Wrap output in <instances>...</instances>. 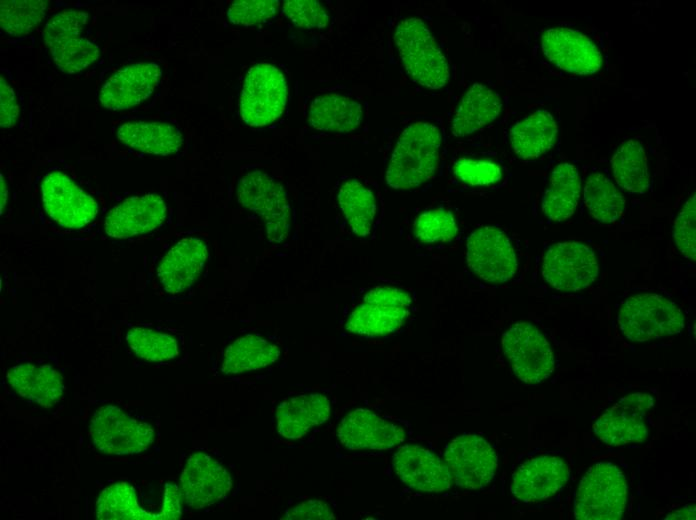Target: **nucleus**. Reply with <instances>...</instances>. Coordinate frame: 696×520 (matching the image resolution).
I'll return each instance as SVG.
<instances>
[{"mask_svg":"<svg viewBox=\"0 0 696 520\" xmlns=\"http://www.w3.org/2000/svg\"><path fill=\"white\" fill-rule=\"evenodd\" d=\"M442 146L440 128L417 120L400 134L387 170L386 182L393 189H413L430 180L438 167Z\"/></svg>","mask_w":696,"mask_h":520,"instance_id":"f257e3e1","label":"nucleus"},{"mask_svg":"<svg viewBox=\"0 0 696 520\" xmlns=\"http://www.w3.org/2000/svg\"><path fill=\"white\" fill-rule=\"evenodd\" d=\"M394 41L407 74L429 89H440L450 77L447 60L424 21L417 17L398 22Z\"/></svg>","mask_w":696,"mask_h":520,"instance_id":"f03ea898","label":"nucleus"},{"mask_svg":"<svg viewBox=\"0 0 696 520\" xmlns=\"http://www.w3.org/2000/svg\"><path fill=\"white\" fill-rule=\"evenodd\" d=\"M627 491L626 478L616 465L596 463L578 485L574 517L578 520H618L625 511Z\"/></svg>","mask_w":696,"mask_h":520,"instance_id":"7ed1b4c3","label":"nucleus"},{"mask_svg":"<svg viewBox=\"0 0 696 520\" xmlns=\"http://www.w3.org/2000/svg\"><path fill=\"white\" fill-rule=\"evenodd\" d=\"M618 324L627 339L645 342L680 333L685 319L674 302L658 294L643 293L623 302Z\"/></svg>","mask_w":696,"mask_h":520,"instance_id":"20e7f679","label":"nucleus"},{"mask_svg":"<svg viewBox=\"0 0 696 520\" xmlns=\"http://www.w3.org/2000/svg\"><path fill=\"white\" fill-rule=\"evenodd\" d=\"M89 14L64 10L52 15L42 33L43 41L55 65L66 74L78 73L99 57V47L82 36Z\"/></svg>","mask_w":696,"mask_h":520,"instance_id":"39448f33","label":"nucleus"},{"mask_svg":"<svg viewBox=\"0 0 696 520\" xmlns=\"http://www.w3.org/2000/svg\"><path fill=\"white\" fill-rule=\"evenodd\" d=\"M240 205L255 213L264 223L266 236L272 243H281L291 226V208L284 187L269 174L252 170L237 184Z\"/></svg>","mask_w":696,"mask_h":520,"instance_id":"423d86ee","label":"nucleus"},{"mask_svg":"<svg viewBox=\"0 0 696 520\" xmlns=\"http://www.w3.org/2000/svg\"><path fill=\"white\" fill-rule=\"evenodd\" d=\"M411 303V295L403 289L376 287L354 308L345 328L352 334L368 338L390 335L404 323Z\"/></svg>","mask_w":696,"mask_h":520,"instance_id":"0eeeda50","label":"nucleus"},{"mask_svg":"<svg viewBox=\"0 0 696 520\" xmlns=\"http://www.w3.org/2000/svg\"><path fill=\"white\" fill-rule=\"evenodd\" d=\"M288 89L283 73L268 63L252 66L243 82L240 114L249 126L262 127L278 119L287 103Z\"/></svg>","mask_w":696,"mask_h":520,"instance_id":"6e6552de","label":"nucleus"},{"mask_svg":"<svg viewBox=\"0 0 696 520\" xmlns=\"http://www.w3.org/2000/svg\"><path fill=\"white\" fill-rule=\"evenodd\" d=\"M89 429L95 447L105 454H137L154 441V429L150 424L132 418L115 405L98 408Z\"/></svg>","mask_w":696,"mask_h":520,"instance_id":"1a4fd4ad","label":"nucleus"},{"mask_svg":"<svg viewBox=\"0 0 696 520\" xmlns=\"http://www.w3.org/2000/svg\"><path fill=\"white\" fill-rule=\"evenodd\" d=\"M502 347L515 375L526 384L541 383L554 371L552 349L531 323L512 324L502 336Z\"/></svg>","mask_w":696,"mask_h":520,"instance_id":"9d476101","label":"nucleus"},{"mask_svg":"<svg viewBox=\"0 0 696 520\" xmlns=\"http://www.w3.org/2000/svg\"><path fill=\"white\" fill-rule=\"evenodd\" d=\"M443 461L452 483L467 490H479L487 486L497 468L495 450L476 434H463L454 438L445 449Z\"/></svg>","mask_w":696,"mask_h":520,"instance_id":"9b49d317","label":"nucleus"},{"mask_svg":"<svg viewBox=\"0 0 696 520\" xmlns=\"http://www.w3.org/2000/svg\"><path fill=\"white\" fill-rule=\"evenodd\" d=\"M41 197L49 217L63 228H82L94 220L98 212L96 200L61 171L45 175Z\"/></svg>","mask_w":696,"mask_h":520,"instance_id":"f8f14e48","label":"nucleus"},{"mask_svg":"<svg viewBox=\"0 0 696 520\" xmlns=\"http://www.w3.org/2000/svg\"><path fill=\"white\" fill-rule=\"evenodd\" d=\"M654 399L643 392L629 394L608 408L594 423L595 435L611 446L643 442L648 436V415Z\"/></svg>","mask_w":696,"mask_h":520,"instance_id":"ddd939ff","label":"nucleus"},{"mask_svg":"<svg viewBox=\"0 0 696 520\" xmlns=\"http://www.w3.org/2000/svg\"><path fill=\"white\" fill-rule=\"evenodd\" d=\"M598 273L594 252L582 243L559 242L545 252L542 275L557 290H583L594 282Z\"/></svg>","mask_w":696,"mask_h":520,"instance_id":"4468645a","label":"nucleus"},{"mask_svg":"<svg viewBox=\"0 0 696 520\" xmlns=\"http://www.w3.org/2000/svg\"><path fill=\"white\" fill-rule=\"evenodd\" d=\"M466 259L476 275L493 283L510 280L518 267L510 240L503 231L493 226L480 227L470 234Z\"/></svg>","mask_w":696,"mask_h":520,"instance_id":"2eb2a0df","label":"nucleus"},{"mask_svg":"<svg viewBox=\"0 0 696 520\" xmlns=\"http://www.w3.org/2000/svg\"><path fill=\"white\" fill-rule=\"evenodd\" d=\"M180 483L186 504L193 509H202L225 498L233 481L221 463L206 453L195 452L185 464Z\"/></svg>","mask_w":696,"mask_h":520,"instance_id":"dca6fc26","label":"nucleus"},{"mask_svg":"<svg viewBox=\"0 0 696 520\" xmlns=\"http://www.w3.org/2000/svg\"><path fill=\"white\" fill-rule=\"evenodd\" d=\"M337 436L348 450H390L404 441L405 431L369 409L357 408L342 418Z\"/></svg>","mask_w":696,"mask_h":520,"instance_id":"f3484780","label":"nucleus"},{"mask_svg":"<svg viewBox=\"0 0 696 520\" xmlns=\"http://www.w3.org/2000/svg\"><path fill=\"white\" fill-rule=\"evenodd\" d=\"M544 55L557 67L580 75L593 74L602 66V54L585 34L566 27L546 30L541 38Z\"/></svg>","mask_w":696,"mask_h":520,"instance_id":"a211bd4d","label":"nucleus"},{"mask_svg":"<svg viewBox=\"0 0 696 520\" xmlns=\"http://www.w3.org/2000/svg\"><path fill=\"white\" fill-rule=\"evenodd\" d=\"M167 217V205L156 193L129 197L113 207L105 217L104 231L115 239L147 234L161 226Z\"/></svg>","mask_w":696,"mask_h":520,"instance_id":"6ab92c4d","label":"nucleus"},{"mask_svg":"<svg viewBox=\"0 0 696 520\" xmlns=\"http://www.w3.org/2000/svg\"><path fill=\"white\" fill-rule=\"evenodd\" d=\"M162 69L156 62L130 64L102 85L99 101L108 110H123L147 99L159 83Z\"/></svg>","mask_w":696,"mask_h":520,"instance_id":"aec40b11","label":"nucleus"},{"mask_svg":"<svg viewBox=\"0 0 696 520\" xmlns=\"http://www.w3.org/2000/svg\"><path fill=\"white\" fill-rule=\"evenodd\" d=\"M392 462L399 479L415 490L439 493L453 484L445 462L423 446H400Z\"/></svg>","mask_w":696,"mask_h":520,"instance_id":"412c9836","label":"nucleus"},{"mask_svg":"<svg viewBox=\"0 0 696 520\" xmlns=\"http://www.w3.org/2000/svg\"><path fill=\"white\" fill-rule=\"evenodd\" d=\"M207 256V245L202 239H181L161 258L157 266L159 283L171 294L188 290L201 275Z\"/></svg>","mask_w":696,"mask_h":520,"instance_id":"4be33fe9","label":"nucleus"},{"mask_svg":"<svg viewBox=\"0 0 696 520\" xmlns=\"http://www.w3.org/2000/svg\"><path fill=\"white\" fill-rule=\"evenodd\" d=\"M569 468L556 456H539L518 467L513 474L512 494L522 502H538L556 494L567 482Z\"/></svg>","mask_w":696,"mask_h":520,"instance_id":"5701e85b","label":"nucleus"},{"mask_svg":"<svg viewBox=\"0 0 696 520\" xmlns=\"http://www.w3.org/2000/svg\"><path fill=\"white\" fill-rule=\"evenodd\" d=\"M330 401L320 393H310L288 398L276 410L277 432L284 438H302L315 426L323 424L330 416Z\"/></svg>","mask_w":696,"mask_h":520,"instance_id":"b1692460","label":"nucleus"},{"mask_svg":"<svg viewBox=\"0 0 696 520\" xmlns=\"http://www.w3.org/2000/svg\"><path fill=\"white\" fill-rule=\"evenodd\" d=\"M7 380L18 395L44 408L59 402L64 391L62 375L49 365H15L8 370Z\"/></svg>","mask_w":696,"mask_h":520,"instance_id":"393cba45","label":"nucleus"},{"mask_svg":"<svg viewBox=\"0 0 696 520\" xmlns=\"http://www.w3.org/2000/svg\"><path fill=\"white\" fill-rule=\"evenodd\" d=\"M500 96L488 86L475 83L462 97L451 122L455 137L468 136L492 123L500 114Z\"/></svg>","mask_w":696,"mask_h":520,"instance_id":"a878e982","label":"nucleus"},{"mask_svg":"<svg viewBox=\"0 0 696 520\" xmlns=\"http://www.w3.org/2000/svg\"><path fill=\"white\" fill-rule=\"evenodd\" d=\"M363 114V107L356 99L326 94L312 100L307 120L311 127L319 131L348 133L360 126Z\"/></svg>","mask_w":696,"mask_h":520,"instance_id":"bb28decb","label":"nucleus"},{"mask_svg":"<svg viewBox=\"0 0 696 520\" xmlns=\"http://www.w3.org/2000/svg\"><path fill=\"white\" fill-rule=\"evenodd\" d=\"M118 139L126 146L153 155L168 156L183 145L180 130L163 122H127L117 129Z\"/></svg>","mask_w":696,"mask_h":520,"instance_id":"cd10ccee","label":"nucleus"},{"mask_svg":"<svg viewBox=\"0 0 696 520\" xmlns=\"http://www.w3.org/2000/svg\"><path fill=\"white\" fill-rule=\"evenodd\" d=\"M557 134L558 126L552 114L538 110L512 126L510 145L518 157L535 159L554 146Z\"/></svg>","mask_w":696,"mask_h":520,"instance_id":"c85d7f7f","label":"nucleus"},{"mask_svg":"<svg viewBox=\"0 0 696 520\" xmlns=\"http://www.w3.org/2000/svg\"><path fill=\"white\" fill-rule=\"evenodd\" d=\"M280 354V348L268 339L256 334L244 335L225 349L221 372L233 375L259 370L276 362Z\"/></svg>","mask_w":696,"mask_h":520,"instance_id":"c756f323","label":"nucleus"},{"mask_svg":"<svg viewBox=\"0 0 696 520\" xmlns=\"http://www.w3.org/2000/svg\"><path fill=\"white\" fill-rule=\"evenodd\" d=\"M579 193L580 179L576 166L567 162L558 164L542 196L543 213L552 221L570 218L577 206Z\"/></svg>","mask_w":696,"mask_h":520,"instance_id":"7c9ffc66","label":"nucleus"},{"mask_svg":"<svg viewBox=\"0 0 696 520\" xmlns=\"http://www.w3.org/2000/svg\"><path fill=\"white\" fill-rule=\"evenodd\" d=\"M337 200L352 232L360 237L368 236L377 212L372 190L358 179L348 178L339 186Z\"/></svg>","mask_w":696,"mask_h":520,"instance_id":"2f4dec72","label":"nucleus"},{"mask_svg":"<svg viewBox=\"0 0 696 520\" xmlns=\"http://www.w3.org/2000/svg\"><path fill=\"white\" fill-rule=\"evenodd\" d=\"M611 167L616 183L627 192L642 194L648 189L647 157L640 142H623L612 156Z\"/></svg>","mask_w":696,"mask_h":520,"instance_id":"473e14b6","label":"nucleus"},{"mask_svg":"<svg viewBox=\"0 0 696 520\" xmlns=\"http://www.w3.org/2000/svg\"><path fill=\"white\" fill-rule=\"evenodd\" d=\"M584 203L591 216L605 224L616 222L625 211L623 195L608 177L598 172L586 180Z\"/></svg>","mask_w":696,"mask_h":520,"instance_id":"72a5a7b5","label":"nucleus"},{"mask_svg":"<svg viewBox=\"0 0 696 520\" xmlns=\"http://www.w3.org/2000/svg\"><path fill=\"white\" fill-rule=\"evenodd\" d=\"M95 516L100 520H150L158 519L140 508L132 485L118 482L106 487L96 502Z\"/></svg>","mask_w":696,"mask_h":520,"instance_id":"f704fd0d","label":"nucleus"},{"mask_svg":"<svg viewBox=\"0 0 696 520\" xmlns=\"http://www.w3.org/2000/svg\"><path fill=\"white\" fill-rule=\"evenodd\" d=\"M126 342L139 358L149 362H165L179 355L175 337L144 327H132L126 333Z\"/></svg>","mask_w":696,"mask_h":520,"instance_id":"c9c22d12","label":"nucleus"},{"mask_svg":"<svg viewBox=\"0 0 696 520\" xmlns=\"http://www.w3.org/2000/svg\"><path fill=\"white\" fill-rule=\"evenodd\" d=\"M47 1L2 0L0 2V24L11 36L30 33L45 17Z\"/></svg>","mask_w":696,"mask_h":520,"instance_id":"e433bc0d","label":"nucleus"},{"mask_svg":"<svg viewBox=\"0 0 696 520\" xmlns=\"http://www.w3.org/2000/svg\"><path fill=\"white\" fill-rule=\"evenodd\" d=\"M457 232L453 214L444 208L425 211L414 222V235L424 243L449 242Z\"/></svg>","mask_w":696,"mask_h":520,"instance_id":"4c0bfd02","label":"nucleus"},{"mask_svg":"<svg viewBox=\"0 0 696 520\" xmlns=\"http://www.w3.org/2000/svg\"><path fill=\"white\" fill-rule=\"evenodd\" d=\"M279 6L277 0L234 1L227 10V17L235 25L254 26L273 18Z\"/></svg>","mask_w":696,"mask_h":520,"instance_id":"58836bf2","label":"nucleus"},{"mask_svg":"<svg viewBox=\"0 0 696 520\" xmlns=\"http://www.w3.org/2000/svg\"><path fill=\"white\" fill-rule=\"evenodd\" d=\"M282 12L292 24L304 29H322L329 23L325 7L316 0H288Z\"/></svg>","mask_w":696,"mask_h":520,"instance_id":"ea45409f","label":"nucleus"},{"mask_svg":"<svg viewBox=\"0 0 696 520\" xmlns=\"http://www.w3.org/2000/svg\"><path fill=\"white\" fill-rule=\"evenodd\" d=\"M454 174L471 186H489L502 178L501 167L490 160L459 158L453 165Z\"/></svg>","mask_w":696,"mask_h":520,"instance_id":"a19ab883","label":"nucleus"},{"mask_svg":"<svg viewBox=\"0 0 696 520\" xmlns=\"http://www.w3.org/2000/svg\"><path fill=\"white\" fill-rule=\"evenodd\" d=\"M673 238L682 255L696 260V197L693 194L680 210L673 226Z\"/></svg>","mask_w":696,"mask_h":520,"instance_id":"79ce46f5","label":"nucleus"},{"mask_svg":"<svg viewBox=\"0 0 696 520\" xmlns=\"http://www.w3.org/2000/svg\"><path fill=\"white\" fill-rule=\"evenodd\" d=\"M282 519L287 520H332L335 519L330 506L321 500H306L287 510Z\"/></svg>","mask_w":696,"mask_h":520,"instance_id":"37998d69","label":"nucleus"},{"mask_svg":"<svg viewBox=\"0 0 696 520\" xmlns=\"http://www.w3.org/2000/svg\"><path fill=\"white\" fill-rule=\"evenodd\" d=\"M0 124L2 128H11L15 125L19 116V106L13 88L2 76L0 78Z\"/></svg>","mask_w":696,"mask_h":520,"instance_id":"c03bdc74","label":"nucleus"},{"mask_svg":"<svg viewBox=\"0 0 696 520\" xmlns=\"http://www.w3.org/2000/svg\"><path fill=\"white\" fill-rule=\"evenodd\" d=\"M182 491L176 484L166 483L164 490V501L158 519L176 520L182 515Z\"/></svg>","mask_w":696,"mask_h":520,"instance_id":"a18cd8bd","label":"nucleus"},{"mask_svg":"<svg viewBox=\"0 0 696 520\" xmlns=\"http://www.w3.org/2000/svg\"><path fill=\"white\" fill-rule=\"evenodd\" d=\"M695 504L686 505L672 513H669L664 519H695Z\"/></svg>","mask_w":696,"mask_h":520,"instance_id":"49530a36","label":"nucleus"},{"mask_svg":"<svg viewBox=\"0 0 696 520\" xmlns=\"http://www.w3.org/2000/svg\"><path fill=\"white\" fill-rule=\"evenodd\" d=\"M0 176H1V181H0L1 182V214H3L4 207H5L6 202H7L8 191H7V186H6V182L4 180L3 174L1 173Z\"/></svg>","mask_w":696,"mask_h":520,"instance_id":"de8ad7c7","label":"nucleus"}]
</instances>
